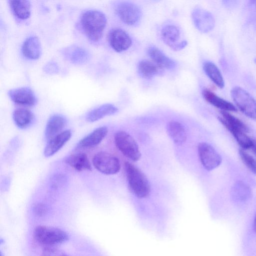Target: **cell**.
<instances>
[{
    "label": "cell",
    "instance_id": "obj_1",
    "mask_svg": "<svg viewBox=\"0 0 256 256\" xmlns=\"http://www.w3.org/2000/svg\"><path fill=\"white\" fill-rule=\"evenodd\" d=\"M82 28L91 41H98L102 36L106 24V18L101 12L88 10L81 16L80 20Z\"/></svg>",
    "mask_w": 256,
    "mask_h": 256
},
{
    "label": "cell",
    "instance_id": "obj_2",
    "mask_svg": "<svg viewBox=\"0 0 256 256\" xmlns=\"http://www.w3.org/2000/svg\"><path fill=\"white\" fill-rule=\"evenodd\" d=\"M124 169L131 191L140 198L147 197L150 192V184L146 175L130 162L124 163Z\"/></svg>",
    "mask_w": 256,
    "mask_h": 256
},
{
    "label": "cell",
    "instance_id": "obj_3",
    "mask_svg": "<svg viewBox=\"0 0 256 256\" xmlns=\"http://www.w3.org/2000/svg\"><path fill=\"white\" fill-rule=\"evenodd\" d=\"M35 240L46 246H53L68 240V234L64 230L54 227L38 226L34 230Z\"/></svg>",
    "mask_w": 256,
    "mask_h": 256
},
{
    "label": "cell",
    "instance_id": "obj_4",
    "mask_svg": "<svg viewBox=\"0 0 256 256\" xmlns=\"http://www.w3.org/2000/svg\"><path fill=\"white\" fill-rule=\"evenodd\" d=\"M234 102L246 116L256 120V100L246 90L235 86L231 90Z\"/></svg>",
    "mask_w": 256,
    "mask_h": 256
},
{
    "label": "cell",
    "instance_id": "obj_5",
    "mask_svg": "<svg viewBox=\"0 0 256 256\" xmlns=\"http://www.w3.org/2000/svg\"><path fill=\"white\" fill-rule=\"evenodd\" d=\"M114 142L119 150L127 158L132 161L138 160L141 154L135 140L126 132L120 130L116 133Z\"/></svg>",
    "mask_w": 256,
    "mask_h": 256
},
{
    "label": "cell",
    "instance_id": "obj_6",
    "mask_svg": "<svg viewBox=\"0 0 256 256\" xmlns=\"http://www.w3.org/2000/svg\"><path fill=\"white\" fill-rule=\"evenodd\" d=\"M92 164L98 171L105 174H116L120 169L119 159L106 152L96 154L92 158Z\"/></svg>",
    "mask_w": 256,
    "mask_h": 256
},
{
    "label": "cell",
    "instance_id": "obj_7",
    "mask_svg": "<svg viewBox=\"0 0 256 256\" xmlns=\"http://www.w3.org/2000/svg\"><path fill=\"white\" fill-rule=\"evenodd\" d=\"M115 11L120 20L125 24L134 26L140 20L142 12L136 4L129 2H120L115 6Z\"/></svg>",
    "mask_w": 256,
    "mask_h": 256
},
{
    "label": "cell",
    "instance_id": "obj_8",
    "mask_svg": "<svg viewBox=\"0 0 256 256\" xmlns=\"http://www.w3.org/2000/svg\"><path fill=\"white\" fill-rule=\"evenodd\" d=\"M198 149L201 164L207 170L210 171L215 169L222 163L221 156L208 144L200 142L198 145Z\"/></svg>",
    "mask_w": 256,
    "mask_h": 256
},
{
    "label": "cell",
    "instance_id": "obj_9",
    "mask_svg": "<svg viewBox=\"0 0 256 256\" xmlns=\"http://www.w3.org/2000/svg\"><path fill=\"white\" fill-rule=\"evenodd\" d=\"M161 37L163 42L174 51L183 49L188 44L186 40H180V30L174 25H167L164 26L161 31Z\"/></svg>",
    "mask_w": 256,
    "mask_h": 256
},
{
    "label": "cell",
    "instance_id": "obj_10",
    "mask_svg": "<svg viewBox=\"0 0 256 256\" xmlns=\"http://www.w3.org/2000/svg\"><path fill=\"white\" fill-rule=\"evenodd\" d=\"M108 40L110 46L118 52L128 50L132 44L128 34L120 28L112 29L109 32Z\"/></svg>",
    "mask_w": 256,
    "mask_h": 256
},
{
    "label": "cell",
    "instance_id": "obj_11",
    "mask_svg": "<svg viewBox=\"0 0 256 256\" xmlns=\"http://www.w3.org/2000/svg\"><path fill=\"white\" fill-rule=\"evenodd\" d=\"M192 16L196 27L202 32H208L214 27V20L212 15L202 8H195Z\"/></svg>",
    "mask_w": 256,
    "mask_h": 256
},
{
    "label": "cell",
    "instance_id": "obj_12",
    "mask_svg": "<svg viewBox=\"0 0 256 256\" xmlns=\"http://www.w3.org/2000/svg\"><path fill=\"white\" fill-rule=\"evenodd\" d=\"M8 94L12 100L18 104L30 106L36 103V95L30 88L22 87L10 90Z\"/></svg>",
    "mask_w": 256,
    "mask_h": 256
},
{
    "label": "cell",
    "instance_id": "obj_13",
    "mask_svg": "<svg viewBox=\"0 0 256 256\" xmlns=\"http://www.w3.org/2000/svg\"><path fill=\"white\" fill-rule=\"evenodd\" d=\"M71 136L70 130L63 131L56 135L48 141L44 150V156L48 158L54 154L70 140Z\"/></svg>",
    "mask_w": 256,
    "mask_h": 256
},
{
    "label": "cell",
    "instance_id": "obj_14",
    "mask_svg": "<svg viewBox=\"0 0 256 256\" xmlns=\"http://www.w3.org/2000/svg\"><path fill=\"white\" fill-rule=\"evenodd\" d=\"M62 53L66 60L76 64H85L90 58V53L87 50L76 46L64 48Z\"/></svg>",
    "mask_w": 256,
    "mask_h": 256
},
{
    "label": "cell",
    "instance_id": "obj_15",
    "mask_svg": "<svg viewBox=\"0 0 256 256\" xmlns=\"http://www.w3.org/2000/svg\"><path fill=\"white\" fill-rule=\"evenodd\" d=\"M108 132V128L106 126L99 127L81 139L77 147L86 148L95 146L104 139Z\"/></svg>",
    "mask_w": 256,
    "mask_h": 256
},
{
    "label": "cell",
    "instance_id": "obj_16",
    "mask_svg": "<svg viewBox=\"0 0 256 256\" xmlns=\"http://www.w3.org/2000/svg\"><path fill=\"white\" fill-rule=\"evenodd\" d=\"M66 124V118L61 115L54 114L48 120L46 129L45 138L50 141L54 138L64 128Z\"/></svg>",
    "mask_w": 256,
    "mask_h": 256
},
{
    "label": "cell",
    "instance_id": "obj_17",
    "mask_svg": "<svg viewBox=\"0 0 256 256\" xmlns=\"http://www.w3.org/2000/svg\"><path fill=\"white\" fill-rule=\"evenodd\" d=\"M148 54L152 61L162 70H170L176 66V64L174 60L155 46L149 48Z\"/></svg>",
    "mask_w": 256,
    "mask_h": 256
},
{
    "label": "cell",
    "instance_id": "obj_18",
    "mask_svg": "<svg viewBox=\"0 0 256 256\" xmlns=\"http://www.w3.org/2000/svg\"><path fill=\"white\" fill-rule=\"evenodd\" d=\"M166 132L174 142L178 146L184 144L186 140V132L184 126L179 122L171 120L166 126Z\"/></svg>",
    "mask_w": 256,
    "mask_h": 256
},
{
    "label": "cell",
    "instance_id": "obj_19",
    "mask_svg": "<svg viewBox=\"0 0 256 256\" xmlns=\"http://www.w3.org/2000/svg\"><path fill=\"white\" fill-rule=\"evenodd\" d=\"M24 56L30 60L39 58L42 52L41 45L39 39L36 36H30L26 38L22 46Z\"/></svg>",
    "mask_w": 256,
    "mask_h": 256
},
{
    "label": "cell",
    "instance_id": "obj_20",
    "mask_svg": "<svg viewBox=\"0 0 256 256\" xmlns=\"http://www.w3.org/2000/svg\"><path fill=\"white\" fill-rule=\"evenodd\" d=\"M202 93L206 102L226 112H236L237 110L236 107L234 104L219 97L210 90L204 88Z\"/></svg>",
    "mask_w": 256,
    "mask_h": 256
},
{
    "label": "cell",
    "instance_id": "obj_21",
    "mask_svg": "<svg viewBox=\"0 0 256 256\" xmlns=\"http://www.w3.org/2000/svg\"><path fill=\"white\" fill-rule=\"evenodd\" d=\"M64 162L76 170H92V165L87 155L83 152L71 154L66 158Z\"/></svg>",
    "mask_w": 256,
    "mask_h": 256
},
{
    "label": "cell",
    "instance_id": "obj_22",
    "mask_svg": "<svg viewBox=\"0 0 256 256\" xmlns=\"http://www.w3.org/2000/svg\"><path fill=\"white\" fill-rule=\"evenodd\" d=\"M118 110V108L112 104H104L90 111L86 114V119L88 122H94L106 116L114 114Z\"/></svg>",
    "mask_w": 256,
    "mask_h": 256
},
{
    "label": "cell",
    "instance_id": "obj_23",
    "mask_svg": "<svg viewBox=\"0 0 256 256\" xmlns=\"http://www.w3.org/2000/svg\"><path fill=\"white\" fill-rule=\"evenodd\" d=\"M162 69L152 61L143 60L138 65V72L139 75L146 79H150L162 72Z\"/></svg>",
    "mask_w": 256,
    "mask_h": 256
},
{
    "label": "cell",
    "instance_id": "obj_24",
    "mask_svg": "<svg viewBox=\"0 0 256 256\" xmlns=\"http://www.w3.org/2000/svg\"><path fill=\"white\" fill-rule=\"evenodd\" d=\"M12 118L18 127L25 128L32 124L34 118V115L29 110L18 108L14 111Z\"/></svg>",
    "mask_w": 256,
    "mask_h": 256
},
{
    "label": "cell",
    "instance_id": "obj_25",
    "mask_svg": "<svg viewBox=\"0 0 256 256\" xmlns=\"http://www.w3.org/2000/svg\"><path fill=\"white\" fill-rule=\"evenodd\" d=\"M9 5L13 14L18 18L26 20L30 14V4L28 0H9Z\"/></svg>",
    "mask_w": 256,
    "mask_h": 256
},
{
    "label": "cell",
    "instance_id": "obj_26",
    "mask_svg": "<svg viewBox=\"0 0 256 256\" xmlns=\"http://www.w3.org/2000/svg\"><path fill=\"white\" fill-rule=\"evenodd\" d=\"M203 69L212 81L220 88H223L224 82L222 76L218 66L213 62H206L204 64Z\"/></svg>",
    "mask_w": 256,
    "mask_h": 256
},
{
    "label": "cell",
    "instance_id": "obj_27",
    "mask_svg": "<svg viewBox=\"0 0 256 256\" xmlns=\"http://www.w3.org/2000/svg\"><path fill=\"white\" fill-rule=\"evenodd\" d=\"M232 134L238 144L243 150L250 148L252 144V138L248 136L246 132L228 124L222 123Z\"/></svg>",
    "mask_w": 256,
    "mask_h": 256
},
{
    "label": "cell",
    "instance_id": "obj_28",
    "mask_svg": "<svg viewBox=\"0 0 256 256\" xmlns=\"http://www.w3.org/2000/svg\"><path fill=\"white\" fill-rule=\"evenodd\" d=\"M222 117H219L218 120L221 123H224L232 128L239 129L245 132H248V126L240 120L228 112H220Z\"/></svg>",
    "mask_w": 256,
    "mask_h": 256
},
{
    "label": "cell",
    "instance_id": "obj_29",
    "mask_svg": "<svg viewBox=\"0 0 256 256\" xmlns=\"http://www.w3.org/2000/svg\"><path fill=\"white\" fill-rule=\"evenodd\" d=\"M239 154L246 166L252 173L256 174V160L243 149L240 150Z\"/></svg>",
    "mask_w": 256,
    "mask_h": 256
},
{
    "label": "cell",
    "instance_id": "obj_30",
    "mask_svg": "<svg viewBox=\"0 0 256 256\" xmlns=\"http://www.w3.org/2000/svg\"><path fill=\"white\" fill-rule=\"evenodd\" d=\"M42 256H69L66 252L54 246H46L42 250Z\"/></svg>",
    "mask_w": 256,
    "mask_h": 256
},
{
    "label": "cell",
    "instance_id": "obj_31",
    "mask_svg": "<svg viewBox=\"0 0 256 256\" xmlns=\"http://www.w3.org/2000/svg\"><path fill=\"white\" fill-rule=\"evenodd\" d=\"M66 178L62 174L55 175L52 178L51 182L52 188H57L62 186Z\"/></svg>",
    "mask_w": 256,
    "mask_h": 256
},
{
    "label": "cell",
    "instance_id": "obj_32",
    "mask_svg": "<svg viewBox=\"0 0 256 256\" xmlns=\"http://www.w3.org/2000/svg\"><path fill=\"white\" fill-rule=\"evenodd\" d=\"M44 70L48 74H53L58 72V67L54 62L50 61L44 66Z\"/></svg>",
    "mask_w": 256,
    "mask_h": 256
},
{
    "label": "cell",
    "instance_id": "obj_33",
    "mask_svg": "<svg viewBox=\"0 0 256 256\" xmlns=\"http://www.w3.org/2000/svg\"><path fill=\"white\" fill-rule=\"evenodd\" d=\"M33 210L36 215L42 216L46 213L47 208L43 204L37 203L34 205Z\"/></svg>",
    "mask_w": 256,
    "mask_h": 256
},
{
    "label": "cell",
    "instance_id": "obj_34",
    "mask_svg": "<svg viewBox=\"0 0 256 256\" xmlns=\"http://www.w3.org/2000/svg\"><path fill=\"white\" fill-rule=\"evenodd\" d=\"M250 149L252 150L254 154L256 156V139L252 138V144Z\"/></svg>",
    "mask_w": 256,
    "mask_h": 256
},
{
    "label": "cell",
    "instance_id": "obj_35",
    "mask_svg": "<svg viewBox=\"0 0 256 256\" xmlns=\"http://www.w3.org/2000/svg\"><path fill=\"white\" fill-rule=\"evenodd\" d=\"M254 229L256 233V214L254 221Z\"/></svg>",
    "mask_w": 256,
    "mask_h": 256
}]
</instances>
